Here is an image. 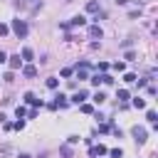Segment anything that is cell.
Returning <instances> with one entry per match:
<instances>
[{
	"instance_id": "15",
	"label": "cell",
	"mask_w": 158,
	"mask_h": 158,
	"mask_svg": "<svg viewBox=\"0 0 158 158\" xmlns=\"http://www.w3.org/2000/svg\"><path fill=\"white\" fill-rule=\"evenodd\" d=\"M128 99V91L126 89H118V101H126Z\"/></svg>"
},
{
	"instance_id": "4",
	"label": "cell",
	"mask_w": 158,
	"mask_h": 158,
	"mask_svg": "<svg viewBox=\"0 0 158 158\" xmlns=\"http://www.w3.org/2000/svg\"><path fill=\"white\" fill-rule=\"evenodd\" d=\"M133 136H136V143H146V128H141V126H133Z\"/></svg>"
},
{
	"instance_id": "23",
	"label": "cell",
	"mask_w": 158,
	"mask_h": 158,
	"mask_svg": "<svg viewBox=\"0 0 158 158\" xmlns=\"http://www.w3.org/2000/svg\"><path fill=\"white\" fill-rule=\"evenodd\" d=\"M22 126H25V121H15L12 123V128H17V131H22Z\"/></svg>"
},
{
	"instance_id": "26",
	"label": "cell",
	"mask_w": 158,
	"mask_h": 158,
	"mask_svg": "<svg viewBox=\"0 0 158 158\" xmlns=\"http://www.w3.org/2000/svg\"><path fill=\"white\" fill-rule=\"evenodd\" d=\"M2 62H7V54H5L2 49H0V64H2Z\"/></svg>"
},
{
	"instance_id": "2",
	"label": "cell",
	"mask_w": 158,
	"mask_h": 158,
	"mask_svg": "<svg viewBox=\"0 0 158 158\" xmlns=\"http://www.w3.org/2000/svg\"><path fill=\"white\" fill-rule=\"evenodd\" d=\"M86 20H84V15H77V17H72L67 25H62V30H69V27H81Z\"/></svg>"
},
{
	"instance_id": "12",
	"label": "cell",
	"mask_w": 158,
	"mask_h": 158,
	"mask_svg": "<svg viewBox=\"0 0 158 158\" xmlns=\"http://www.w3.org/2000/svg\"><path fill=\"white\" fill-rule=\"evenodd\" d=\"M32 57H35V54H32V49H30V47H25V49H22V59H27V62H30Z\"/></svg>"
},
{
	"instance_id": "18",
	"label": "cell",
	"mask_w": 158,
	"mask_h": 158,
	"mask_svg": "<svg viewBox=\"0 0 158 158\" xmlns=\"http://www.w3.org/2000/svg\"><path fill=\"white\" fill-rule=\"evenodd\" d=\"M89 81H91V84H94V86H99V84H101V74H96V77H91V79H89Z\"/></svg>"
},
{
	"instance_id": "24",
	"label": "cell",
	"mask_w": 158,
	"mask_h": 158,
	"mask_svg": "<svg viewBox=\"0 0 158 158\" xmlns=\"http://www.w3.org/2000/svg\"><path fill=\"white\" fill-rule=\"evenodd\" d=\"M109 153H111L114 158H121V148H114V151H109Z\"/></svg>"
},
{
	"instance_id": "14",
	"label": "cell",
	"mask_w": 158,
	"mask_h": 158,
	"mask_svg": "<svg viewBox=\"0 0 158 158\" xmlns=\"http://www.w3.org/2000/svg\"><path fill=\"white\" fill-rule=\"evenodd\" d=\"M133 106H136V109H146V101H143V99H138V96H136V99H133Z\"/></svg>"
},
{
	"instance_id": "11",
	"label": "cell",
	"mask_w": 158,
	"mask_h": 158,
	"mask_svg": "<svg viewBox=\"0 0 158 158\" xmlns=\"http://www.w3.org/2000/svg\"><path fill=\"white\" fill-rule=\"evenodd\" d=\"M104 153H106L104 146H94V148H91V156H104Z\"/></svg>"
},
{
	"instance_id": "10",
	"label": "cell",
	"mask_w": 158,
	"mask_h": 158,
	"mask_svg": "<svg viewBox=\"0 0 158 158\" xmlns=\"http://www.w3.org/2000/svg\"><path fill=\"white\" fill-rule=\"evenodd\" d=\"M59 153H62V158H72V146H62Z\"/></svg>"
},
{
	"instance_id": "16",
	"label": "cell",
	"mask_w": 158,
	"mask_h": 158,
	"mask_svg": "<svg viewBox=\"0 0 158 158\" xmlns=\"http://www.w3.org/2000/svg\"><path fill=\"white\" fill-rule=\"evenodd\" d=\"M104 99H106V96H104V94H101V91H96V94H94V104H101V101H104Z\"/></svg>"
},
{
	"instance_id": "8",
	"label": "cell",
	"mask_w": 158,
	"mask_h": 158,
	"mask_svg": "<svg viewBox=\"0 0 158 158\" xmlns=\"http://www.w3.org/2000/svg\"><path fill=\"white\" fill-rule=\"evenodd\" d=\"M84 99H86V91H77V94L72 96V101H74V104H81Z\"/></svg>"
},
{
	"instance_id": "9",
	"label": "cell",
	"mask_w": 158,
	"mask_h": 158,
	"mask_svg": "<svg viewBox=\"0 0 158 158\" xmlns=\"http://www.w3.org/2000/svg\"><path fill=\"white\" fill-rule=\"evenodd\" d=\"M86 12H99V2H96V0L86 2Z\"/></svg>"
},
{
	"instance_id": "22",
	"label": "cell",
	"mask_w": 158,
	"mask_h": 158,
	"mask_svg": "<svg viewBox=\"0 0 158 158\" xmlns=\"http://www.w3.org/2000/svg\"><path fill=\"white\" fill-rule=\"evenodd\" d=\"M15 114H17V118H22V116H25V109H22V106H17V109H15Z\"/></svg>"
},
{
	"instance_id": "19",
	"label": "cell",
	"mask_w": 158,
	"mask_h": 158,
	"mask_svg": "<svg viewBox=\"0 0 158 158\" xmlns=\"http://www.w3.org/2000/svg\"><path fill=\"white\" fill-rule=\"evenodd\" d=\"M47 86H49V89H57V79L49 77V79H47Z\"/></svg>"
},
{
	"instance_id": "3",
	"label": "cell",
	"mask_w": 158,
	"mask_h": 158,
	"mask_svg": "<svg viewBox=\"0 0 158 158\" xmlns=\"http://www.w3.org/2000/svg\"><path fill=\"white\" fill-rule=\"evenodd\" d=\"M7 64H10V72L20 69V67H22V59H20V54H12V57H7Z\"/></svg>"
},
{
	"instance_id": "6",
	"label": "cell",
	"mask_w": 158,
	"mask_h": 158,
	"mask_svg": "<svg viewBox=\"0 0 158 158\" xmlns=\"http://www.w3.org/2000/svg\"><path fill=\"white\" fill-rule=\"evenodd\" d=\"M89 37H94V40L99 37V40H101V27H99V25H94V27H89Z\"/></svg>"
},
{
	"instance_id": "7",
	"label": "cell",
	"mask_w": 158,
	"mask_h": 158,
	"mask_svg": "<svg viewBox=\"0 0 158 158\" xmlns=\"http://www.w3.org/2000/svg\"><path fill=\"white\" fill-rule=\"evenodd\" d=\"M22 74H25V77H35V74H37V69H35L32 64H27V67H22Z\"/></svg>"
},
{
	"instance_id": "25",
	"label": "cell",
	"mask_w": 158,
	"mask_h": 158,
	"mask_svg": "<svg viewBox=\"0 0 158 158\" xmlns=\"http://www.w3.org/2000/svg\"><path fill=\"white\" fill-rule=\"evenodd\" d=\"M7 30H10V27H7V25H2V22H0V37H2V35H7Z\"/></svg>"
},
{
	"instance_id": "5",
	"label": "cell",
	"mask_w": 158,
	"mask_h": 158,
	"mask_svg": "<svg viewBox=\"0 0 158 158\" xmlns=\"http://www.w3.org/2000/svg\"><path fill=\"white\" fill-rule=\"evenodd\" d=\"M67 104H69V99H67V96H64V94H57V101H54V104H52V106H54V109H57V106H67Z\"/></svg>"
},
{
	"instance_id": "17",
	"label": "cell",
	"mask_w": 158,
	"mask_h": 158,
	"mask_svg": "<svg viewBox=\"0 0 158 158\" xmlns=\"http://www.w3.org/2000/svg\"><path fill=\"white\" fill-rule=\"evenodd\" d=\"M146 118H148V121H151V123H156V118H158V116H156V111H153V109H151V111H148V114H146Z\"/></svg>"
},
{
	"instance_id": "21",
	"label": "cell",
	"mask_w": 158,
	"mask_h": 158,
	"mask_svg": "<svg viewBox=\"0 0 158 158\" xmlns=\"http://www.w3.org/2000/svg\"><path fill=\"white\" fill-rule=\"evenodd\" d=\"M74 143H79V136H69L67 138V146H74Z\"/></svg>"
},
{
	"instance_id": "20",
	"label": "cell",
	"mask_w": 158,
	"mask_h": 158,
	"mask_svg": "<svg viewBox=\"0 0 158 158\" xmlns=\"http://www.w3.org/2000/svg\"><path fill=\"white\" fill-rule=\"evenodd\" d=\"M81 111H84V114H91L94 106H91V104H81Z\"/></svg>"
},
{
	"instance_id": "13",
	"label": "cell",
	"mask_w": 158,
	"mask_h": 158,
	"mask_svg": "<svg viewBox=\"0 0 158 158\" xmlns=\"http://www.w3.org/2000/svg\"><path fill=\"white\" fill-rule=\"evenodd\" d=\"M123 81H126V84H133V81H136V74L126 72V74H123Z\"/></svg>"
},
{
	"instance_id": "27",
	"label": "cell",
	"mask_w": 158,
	"mask_h": 158,
	"mask_svg": "<svg viewBox=\"0 0 158 158\" xmlns=\"http://www.w3.org/2000/svg\"><path fill=\"white\" fill-rule=\"evenodd\" d=\"M17 158H32V156H27V153H20V156H17Z\"/></svg>"
},
{
	"instance_id": "1",
	"label": "cell",
	"mask_w": 158,
	"mask_h": 158,
	"mask_svg": "<svg viewBox=\"0 0 158 158\" xmlns=\"http://www.w3.org/2000/svg\"><path fill=\"white\" fill-rule=\"evenodd\" d=\"M12 32L17 35V37H27V22L25 20H12Z\"/></svg>"
}]
</instances>
